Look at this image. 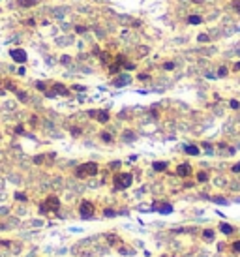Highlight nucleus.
<instances>
[{
	"instance_id": "obj_1",
	"label": "nucleus",
	"mask_w": 240,
	"mask_h": 257,
	"mask_svg": "<svg viewBox=\"0 0 240 257\" xmlns=\"http://www.w3.org/2000/svg\"><path fill=\"white\" fill-rule=\"evenodd\" d=\"M75 175H77L79 178H86V176H94L98 175V165L94 161H88V163H83L77 167V171H75Z\"/></svg>"
},
{
	"instance_id": "obj_2",
	"label": "nucleus",
	"mask_w": 240,
	"mask_h": 257,
	"mask_svg": "<svg viewBox=\"0 0 240 257\" xmlns=\"http://www.w3.org/2000/svg\"><path fill=\"white\" fill-rule=\"evenodd\" d=\"M132 182H133V176L129 175V173H118V175H115V188L116 189H126V188L132 186Z\"/></svg>"
},
{
	"instance_id": "obj_3",
	"label": "nucleus",
	"mask_w": 240,
	"mask_h": 257,
	"mask_svg": "<svg viewBox=\"0 0 240 257\" xmlns=\"http://www.w3.org/2000/svg\"><path fill=\"white\" fill-rule=\"evenodd\" d=\"M79 214H81V218H84V220H90V218L94 216V205L90 203V201H83L81 207H79Z\"/></svg>"
},
{
	"instance_id": "obj_4",
	"label": "nucleus",
	"mask_w": 240,
	"mask_h": 257,
	"mask_svg": "<svg viewBox=\"0 0 240 257\" xmlns=\"http://www.w3.org/2000/svg\"><path fill=\"white\" fill-rule=\"evenodd\" d=\"M12 58H13L15 62L25 64V62H26V53H25L23 49H13V51H12Z\"/></svg>"
},
{
	"instance_id": "obj_5",
	"label": "nucleus",
	"mask_w": 240,
	"mask_h": 257,
	"mask_svg": "<svg viewBox=\"0 0 240 257\" xmlns=\"http://www.w3.org/2000/svg\"><path fill=\"white\" fill-rule=\"evenodd\" d=\"M45 205H47V208H49V210H54V212H57V210H58V207H60V201H58V197L49 195V197H47V201H45Z\"/></svg>"
},
{
	"instance_id": "obj_6",
	"label": "nucleus",
	"mask_w": 240,
	"mask_h": 257,
	"mask_svg": "<svg viewBox=\"0 0 240 257\" xmlns=\"http://www.w3.org/2000/svg\"><path fill=\"white\" fill-rule=\"evenodd\" d=\"M88 115L92 118H98L100 122H107L109 120V113H107V111H88Z\"/></svg>"
},
{
	"instance_id": "obj_7",
	"label": "nucleus",
	"mask_w": 240,
	"mask_h": 257,
	"mask_svg": "<svg viewBox=\"0 0 240 257\" xmlns=\"http://www.w3.org/2000/svg\"><path fill=\"white\" fill-rule=\"evenodd\" d=\"M177 175L178 176H190L191 175V167L188 163H184V165H178V169H177Z\"/></svg>"
},
{
	"instance_id": "obj_8",
	"label": "nucleus",
	"mask_w": 240,
	"mask_h": 257,
	"mask_svg": "<svg viewBox=\"0 0 240 257\" xmlns=\"http://www.w3.org/2000/svg\"><path fill=\"white\" fill-rule=\"evenodd\" d=\"M53 90H54V92H57V94H62V96H68V88H66V86H64V85H60V83H57V85H54V88H53Z\"/></svg>"
},
{
	"instance_id": "obj_9",
	"label": "nucleus",
	"mask_w": 240,
	"mask_h": 257,
	"mask_svg": "<svg viewBox=\"0 0 240 257\" xmlns=\"http://www.w3.org/2000/svg\"><path fill=\"white\" fill-rule=\"evenodd\" d=\"M129 81H132V79H129L128 75H122V77H118V79L115 81V85L116 86H124V85H129Z\"/></svg>"
},
{
	"instance_id": "obj_10",
	"label": "nucleus",
	"mask_w": 240,
	"mask_h": 257,
	"mask_svg": "<svg viewBox=\"0 0 240 257\" xmlns=\"http://www.w3.org/2000/svg\"><path fill=\"white\" fill-rule=\"evenodd\" d=\"M36 4H38V0H19V6H23V8H30Z\"/></svg>"
},
{
	"instance_id": "obj_11",
	"label": "nucleus",
	"mask_w": 240,
	"mask_h": 257,
	"mask_svg": "<svg viewBox=\"0 0 240 257\" xmlns=\"http://www.w3.org/2000/svg\"><path fill=\"white\" fill-rule=\"evenodd\" d=\"M186 154H190V156H197V154H199V148L193 147V144H188V147H186Z\"/></svg>"
},
{
	"instance_id": "obj_12",
	"label": "nucleus",
	"mask_w": 240,
	"mask_h": 257,
	"mask_svg": "<svg viewBox=\"0 0 240 257\" xmlns=\"http://www.w3.org/2000/svg\"><path fill=\"white\" fill-rule=\"evenodd\" d=\"M203 238L204 240H214V231L212 229H204L203 231Z\"/></svg>"
},
{
	"instance_id": "obj_13",
	"label": "nucleus",
	"mask_w": 240,
	"mask_h": 257,
	"mask_svg": "<svg viewBox=\"0 0 240 257\" xmlns=\"http://www.w3.org/2000/svg\"><path fill=\"white\" fill-rule=\"evenodd\" d=\"M167 169V163L165 161H156L154 163V171H165Z\"/></svg>"
},
{
	"instance_id": "obj_14",
	"label": "nucleus",
	"mask_w": 240,
	"mask_h": 257,
	"mask_svg": "<svg viewBox=\"0 0 240 257\" xmlns=\"http://www.w3.org/2000/svg\"><path fill=\"white\" fill-rule=\"evenodd\" d=\"M220 229H221V233H225V234H231V233H233V227L229 225V223H221Z\"/></svg>"
},
{
	"instance_id": "obj_15",
	"label": "nucleus",
	"mask_w": 240,
	"mask_h": 257,
	"mask_svg": "<svg viewBox=\"0 0 240 257\" xmlns=\"http://www.w3.org/2000/svg\"><path fill=\"white\" fill-rule=\"evenodd\" d=\"M188 23H190V25H199V23H201V17H199V15H190V17H188Z\"/></svg>"
},
{
	"instance_id": "obj_16",
	"label": "nucleus",
	"mask_w": 240,
	"mask_h": 257,
	"mask_svg": "<svg viewBox=\"0 0 240 257\" xmlns=\"http://www.w3.org/2000/svg\"><path fill=\"white\" fill-rule=\"evenodd\" d=\"M197 180H199V182H206V180H208V175H206L204 171L197 173Z\"/></svg>"
},
{
	"instance_id": "obj_17",
	"label": "nucleus",
	"mask_w": 240,
	"mask_h": 257,
	"mask_svg": "<svg viewBox=\"0 0 240 257\" xmlns=\"http://www.w3.org/2000/svg\"><path fill=\"white\" fill-rule=\"evenodd\" d=\"M107 242H109V244H116V242H120V240L115 237V234H107Z\"/></svg>"
},
{
	"instance_id": "obj_18",
	"label": "nucleus",
	"mask_w": 240,
	"mask_h": 257,
	"mask_svg": "<svg viewBox=\"0 0 240 257\" xmlns=\"http://www.w3.org/2000/svg\"><path fill=\"white\" fill-rule=\"evenodd\" d=\"M101 139H103V141H107V143H109V141H113V137H111V133H105V131L101 133Z\"/></svg>"
},
{
	"instance_id": "obj_19",
	"label": "nucleus",
	"mask_w": 240,
	"mask_h": 257,
	"mask_svg": "<svg viewBox=\"0 0 240 257\" xmlns=\"http://www.w3.org/2000/svg\"><path fill=\"white\" fill-rule=\"evenodd\" d=\"M173 208H171V205H165V207H161L159 208V212H163V214H165V212H171Z\"/></svg>"
},
{
	"instance_id": "obj_20",
	"label": "nucleus",
	"mask_w": 240,
	"mask_h": 257,
	"mask_svg": "<svg viewBox=\"0 0 240 257\" xmlns=\"http://www.w3.org/2000/svg\"><path fill=\"white\" fill-rule=\"evenodd\" d=\"M229 105H231V109H238L240 107V103L236 102V99H231V103H229Z\"/></svg>"
},
{
	"instance_id": "obj_21",
	"label": "nucleus",
	"mask_w": 240,
	"mask_h": 257,
	"mask_svg": "<svg viewBox=\"0 0 240 257\" xmlns=\"http://www.w3.org/2000/svg\"><path fill=\"white\" fill-rule=\"evenodd\" d=\"M124 68H126V70H133L135 64H132V62H124Z\"/></svg>"
},
{
	"instance_id": "obj_22",
	"label": "nucleus",
	"mask_w": 240,
	"mask_h": 257,
	"mask_svg": "<svg viewBox=\"0 0 240 257\" xmlns=\"http://www.w3.org/2000/svg\"><path fill=\"white\" fill-rule=\"evenodd\" d=\"M15 199H19V201H26V195H25V193H15Z\"/></svg>"
},
{
	"instance_id": "obj_23",
	"label": "nucleus",
	"mask_w": 240,
	"mask_h": 257,
	"mask_svg": "<svg viewBox=\"0 0 240 257\" xmlns=\"http://www.w3.org/2000/svg\"><path fill=\"white\" fill-rule=\"evenodd\" d=\"M233 8L236 9V13H240V2H238V0H235V2H233Z\"/></svg>"
},
{
	"instance_id": "obj_24",
	"label": "nucleus",
	"mask_w": 240,
	"mask_h": 257,
	"mask_svg": "<svg viewBox=\"0 0 240 257\" xmlns=\"http://www.w3.org/2000/svg\"><path fill=\"white\" fill-rule=\"evenodd\" d=\"M218 75H220V77L227 75V68H220V70H218Z\"/></svg>"
},
{
	"instance_id": "obj_25",
	"label": "nucleus",
	"mask_w": 240,
	"mask_h": 257,
	"mask_svg": "<svg viewBox=\"0 0 240 257\" xmlns=\"http://www.w3.org/2000/svg\"><path fill=\"white\" fill-rule=\"evenodd\" d=\"M118 70H120L118 64H113V66H111V73H118Z\"/></svg>"
},
{
	"instance_id": "obj_26",
	"label": "nucleus",
	"mask_w": 240,
	"mask_h": 257,
	"mask_svg": "<svg viewBox=\"0 0 240 257\" xmlns=\"http://www.w3.org/2000/svg\"><path fill=\"white\" fill-rule=\"evenodd\" d=\"M233 250H235V252H240V240H236V242L233 244Z\"/></svg>"
},
{
	"instance_id": "obj_27",
	"label": "nucleus",
	"mask_w": 240,
	"mask_h": 257,
	"mask_svg": "<svg viewBox=\"0 0 240 257\" xmlns=\"http://www.w3.org/2000/svg\"><path fill=\"white\" fill-rule=\"evenodd\" d=\"M233 173H240V163H235L233 165Z\"/></svg>"
},
{
	"instance_id": "obj_28",
	"label": "nucleus",
	"mask_w": 240,
	"mask_h": 257,
	"mask_svg": "<svg viewBox=\"0 0 240 257\" xmlns=\"http://www.w3.org/2000/svg\"><path fill=\"white\" fill-rule=\"evenodd\" d=\"M163 68H165V70H173V68H174V64H173V62H167L165 66H163Z\"/></svg>"
},
{
	"instance_id": "obj_29",
	"label": "nucleus",
	"mask_w": 240,
	"mask_h": 257,
	"mask_svg": "<svg viewBox=\"0 0 240 257\" xmlns=\"http://www.w3.org/2000/svg\"><path fill=\"white\" fill-rule=\"evenodd\" d=\"M105 216H115V210H111V208H107V210H105Z\"/></svg>"
},
{
	"instance_id": "obj_30",
	"label": "nucleus",
	"mask_w": 240,
	"mask_h": 257,
	"mask_svg": "<svg viewBox=\"0 0 240 257\" xmlns=\"http://www.w3.org/2000/svg\"><path fill=\"white\" fill-rule=\"evenodd\" d=\"M199 41H208V36H206V34H201V36H199Z\"/></svg>"
},
{
	"instance_id": "obj_31",
	"label": "nucleus",
	"mask_w": 240,
	"mask_h": 257,
	"mask_svg": "<svg viewBox=\"0 0 240 257\" xmlns=\"http://www.w3.org/2000/svg\"><path fill=\"white\" fill-rule=\"evenodd\" d=\"M19 99H21V102H25V99H26V94H25V92H19Z\"/></svg>"
},
{
	"instance_id": "obj_32",
	"label": "nucleus",
	"mask_w": 240,
	"mask_h": 257,
	"mask_svg": "<svg viewBox=\"0 0 240 257\" xmlns=\"http://www.w3.org/2000/svg\"><path fill=\"white\" fill-rule=\"evenodd\" d=\"M34 161H36V163H41V161H43V156H36Z\"/></svg>"
},
{
	"instance_id": "obj_33",
	"label": "nucleus",
	"mask_w": 240,
	"mask_h": 257,
	"mask_svg": "<svg viewBox=\"0 0 240 257\" xmlns=\"http://www.w3.org/2000/svg\"><path fill=\"white\" fill-rule=\"evenodd\" d=\"M139 79H141V81H146V79H148V75H146V73H141V75H139Z\"/></svg>"
},
{
	"instance_id": "obj_34",
	"label": "nucleus",
	"mask_w": 240,
	"mask_h": 257,
	"mask_svg": "<svg viewBox=\"0 0 240 257\" xmlns=\"http://www.w3.org/2000/svg\"><path fill=\"white\" fill-rule=\"evenodd\" d=\"M71 133H73V135H79L81 130H79V128H73V130H71Z\"/></svg>"
},
{
	"instance_id": "obj_35",
	"label": "nucleus",
	"mask_w": 240,
	"mask_h": 257,
	"mask_svg": "<svg viewBox=\"0 0 240 257\" xmlns=\"http://www.w3.org/2000/svg\"><path fill=\"white\" fill-rule=\"evenodd\" d=\"M36 86L39 88V90H45V85H43V83H36Z\"/></svg>"
},
{
	"instance_id": "obj_36",
	"label": "nucleus",
	"mask_w": 240,
	"mask_h": 257,
	"mask_svg": "<svg viewBox=\"0 0 240 257\" xmlns=\"http://www.w3.org/2000/svg\"><path fill=\"white\" fill-rule=\"evenodd\" d=\"M111 167H113V169H116V167H120V161H113V163H111Z\"/></svg>"
},
{
	"instance_id": "obj_37",
	"label": "nucleus",
	"mask_w": 240,
	"mask_h": 257,
	"mask_svg": "<svg viewBox=\"0 0 240 257\" xmlns=\"http://www.w3.org/2000/svg\"><path fill=\"white\" fill-rule=\"evenodd\" d=\"M15 131H17V133H23L25 130H23V126H17V128H15Z\"/></svg>"
},
{
	"instance_id": "obj_38",
	"label": "nucleus",
	"mask_w": 240,
	"mask_h": 257,
	"mask_svg": "<svg viewBox=\"0 0 240 257\" xmlns=\"http://www.w3.org/2000/svg\"><path fill=\"white\" fill-rule=\"evenodd\" d=\"M236 70H240V62H238V64H236Z\"/></svg>"
}]
</instances>
